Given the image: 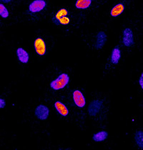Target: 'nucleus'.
Returning a JSON list of instances; mask_svg holds the SVG:
<instances>
[{
    "label": "nucleus",
    "instance_id": "nucleus-1",
    "mask_svg": "<svg viewBox=\"0 0 143 150\" xmlns=\"http://www.w3.org/2000/svg\"><path fill=\"white\" fill-rule=\"evenodd\" d=\"M70 77L68 74L63 73L59 75L55 80L50 83L51 88L55 90L62 89L68 84Z\"/></svg>",
    "mask_w": 143,
    "mask_h": 150
},
{
    "label": "nucleus",
    "instance_id": "nucleus-2",
    "mask_svg": "<svg viewBox=\"0 0 143 150\" xmlns=\"http://www.w3.org/2000/svg\"><path fill=\"white\" fill-rule=\"evenodd\" d=\"M49 114V110L47 106L41 104L36 107L35 115L38 119L41 120L47 119Z\"/></svg>",
    "mask_w": 143,
    "mask_h": 150
},
{
    "label": "nucleus",
    "instance_id": "nucleus-3",
    "mask_svg": "<svg viewBox=\"0 0 143 150\" xmlns=\"http://www.w3.org/2000/svg\"><path fill=\"white\" fill-rule=\"evenodd\" d=\"M103 101L99 100H95L90 103L88 108V112L90 116L94 117L99 112L102 107Z\"/></svg>",
    "mask_w": 143,
    "mask_h": 150
},
{
    "label": "nucleus",
    "instance_id": "nucleus-4",
    "mask_svg": "<svg viewBox=\"0 0 143 150\" xmlns=\"http://www.w3.org/2000/svg\"><path fill=\"white\" fill-rule=\"evenodd\" d=\"M123 43L125 46L130 47L134 44V37L132 30L130 28H126L123 33Z\"/></svg>",
    "mask_w": 143,
    "mask_h": 150
},
{
    "label": "nucleus",
    "instance_id": "nucleus-5",
    "mask_svg": "<svg viewBox=\"0 0 143 150\" xmlns=\"http://www.w3.org/2000/svg\"><path fill=\"white\" fill-rule=\"evenodd\" d=\"M46 6V2L44 0H36L30 3L29 9L32 13L39 12L43 10Z\"/></svg>",
    "mask_w": 143,
    "mask_h": 150
},
{
    "label": "nucleus",
    "instance_id": "nucleus-6",
    "mask_svg": "<svg viewBox=\"0 0 143 150\" xmlns=\"http://www.w3.org/2000/svg\"><path fill=\"white\" fill-rule=\"evenodd\" d=\"M34 46L36 52L40 56L45 54L46 51L45 42L42 38H38L35 40Z\"/></svg>",
    "mask_w": 143,
    "mask_h": 150
},
{
    "label": "nucleus",
    "instance_id": "nucleus-7",
    "mask_svg": "<svg viewBox=\"0 0 143 150\" xmlns=\"http://www.w3.org/2000/svg\"><path fill=\"white\" fill-rule=\"evenodd\" d=\"M73 99L78 107L82 108L86 104V100L83 93L78 90H75L73 93Z\"/></svg>",
    "mask_w": 143,
    "mask_h": 150
},
{
    "label": "nucleus",
    "instance_id": "nucleus-8",
    "mask_svg": "<svg viewBox=\"0 0 143 150\" xmlns=\"http://www.w3.org/2000/svg\"><path fill=\"white\" fill-rule=\"evenodd\" d=\"M107 40V35L103 31H100L96 36V42L95 48L96 49H102L105 45Z\"/></svg>",
    "mask_w": 143,
    "mask_h": 150
},
{
    "label": "nucleus",
    "instance_id": "nucleus-9",
    "mask_svg": "<svg viewBox=\"0 0 143 150\" xmlns=\"http://www.w3.org/2000/svg\"><path fill=\"white\" fill-rule=\"evenodd\" d=\"M16 54L19 60L23 64H27L29 59V55L28 53L22 48H18Z\"/></svg>",
    "mask_w": 143,
    "mask_h": 150
},
{
    "label": "nucleus",
    "instance_id": "nucleus-10",
    "mask_svg": "<svg viewBox=\"0 0 143 150\" xmlns=\"http://www.w3.org/2000/svg\"><path fill=\"white\" fill-rule=\"evenodd\" d=\"M54 106L56 110L61 115L66 117L68 115V110L63 103L59 101H56L54 104Z\"/></svg>",
    "mask_w": 143,
    "mask_h": 150
},
{
    "label": "nucleus",
    "instance_id": "nucleus-11",
    "mask_svg": "<svg viewBox=\"0 0 143 150\" xmlns=\"http://www.w3.org/2000/svg\"><path fill=\"white\" fill-rule=\"evenodd\" d=\"M121 58V52L119 48H115L112 50L111 55V62L114 64L118 63Z\"/></svg>",
    "mask_w": 143,
    "mask_h": 150
},
{
    "label": "nucleus",
    "instance_id": "nucleus-12",
    "mask_svg": "<svg viewBox=\"0 0 143 150\" xmlns=\"http://www.w3.org/2000/svg\"><path fill=\"white\" fill-rule=\"evenodd\" d=\"M108 135V133L106 131L99 132L93 135L92 139L94 141L97 142H102L107 139Z\"/></svg>",
    "mask_w": 143,
    "mask_h": 150
},
{
    "label": "nucleus",
    "instance_id": "nucleus-13",
    "mask_svg": "<svg viewBox=\"0 0 143 150\" xmlns=\"http://www.w3.org/2000/svg\"><path fill=\"white\" fill-rule=\"evenodd\" d=\"M68 12L66 9L62 8L58 11L55 14V16L52 18V22L56 25H57L59 19L62 17L67 16L68 15Z\"/></svg>",
    "mask_w": 143,
    "mask_h": 150
},
{
    "label": "nucleus",
    "instance_id": "nucleus-14",
    "mask_svg": "<svg viewBox=\"0 0 143 150\" xmlns=\"http://www.w3.org/2000/svg\"><path fill=\"white\" fill-rule=\"evenodd\" d=\"M124 9V6L121 3H119L112 8L111 11V15L112 17H116L121 14Z\"/></svg>",
    "mask_w": 143,
    "mask_h": 150
},
{
    "label": "nucleus",
    "instance_id": "nucleus-15",
    "mask_svg": "<svg viewBox=\"0 0 143 150\" xmlns=\"http://www.w3.org/2000/svg\"><path fill=\"white\" fill-rule=\"evenodd\" d=\"M91 3V0H78L75 3V6L77 8L85 9L89 7Z\"/></svg>",
    "mask_w": 143,
    "mask_h": 150
},
{
    "label": "nucleus",
    "instance_id": "nucleus-16",
    "mask_svg": "<svg viewBox=\"0 0 143 150\" xmlns=\"http://www.w3.org/2000/svg\"><path fill=\"white\" fill-rule=\"evenodd\" d=\"M135 139L139 147L143 149V132L141 130L137 131L135 134Z\"/></svg>",
    "mask_w": 143,
    "mask_h": 150
},
{
    "label": "nucleus",
    "instance_id": "nucleus-17",
    "mask_svg": "<svg viewBox=\"0 0 143 150\" xmlns=\"http://www.w3.org/2000/svg\"><path fill=\"white\" fill-rule=\"evenodd\" d=\"M8 11L4 5L0 3V16L4 18H6L8 17Z\"/></svg>",
    "mask_w": 143,
    "mask_h": 150
},
{
    "label": "nucleus",
    "instance_id": "nucleus-18",
    "mask_svg": "<svg viewBox=\"0 0 143 150\" xmlns=\"http://www.w3.org/2000/svg\"><path fill=\"white\" fill-rule=\"evenodd\" d=\"M70 22V18L67 16H65L59 19L57 25H66Z\"/></svg>",
    "mask_w": 143,
    "mask_h": 150
},
{
    "label": "nucleus",
    "instance_id": "nucleus-19",
    "mask_svg": "<svg viewBox=\"0 0 143 150\" xmlns=\"http://www.w3.org/2000/svg\"><path fill=\"white\" fill-rule=\"evenodd\" d=\"M6 105V102L5 100L0 98V109L4 108Z\"/></svg>",
    "mask_w": 143,
    "mask_h": 150
},
{
    "label": "nucleus",
    "instance_id": "nucleus-20",
    "mask_svg": "<svg viewBox=\"0 0 143 150\" xmlns=\"http://www.w3.org/2000/svg\"><path fill=\"white\" fill-rule=\"evenodd\" d=\"M139 83L140 86L141 88L143 89V74H141V76L140 77L139 79Z\"/></svg>",
    "mask_w": 143,
    "mask_h": 150
},
{
    "label": "nucleus",
    "instance_id": "nucleus-21",
    "mask_svg": "<svg viewBox=\"0 0 143 150\" xmlns=\"http://www.w3.org/2000/svg\"><path fill=\"white\" fill-rule=\"evenodd\" d=\"M11 1H2L4 3H8L9 2H10Z\"/></svg>",
    "mask_w": 143,
    "mask_h": 150
}]
</instances>
